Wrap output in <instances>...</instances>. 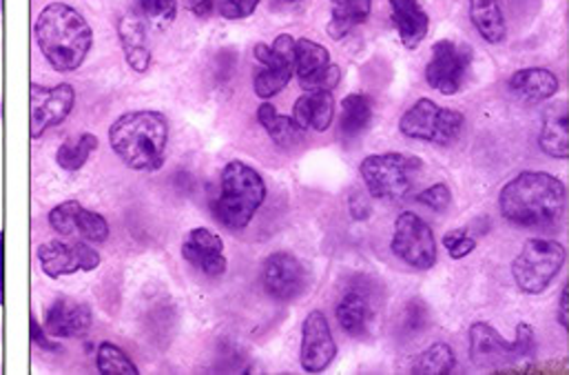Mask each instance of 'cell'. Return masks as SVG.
I'll return each mask as SVG.
<instances>
[{"label": "cell", "instance_id": "cell-1", "mask_svg": "<svg viewBox=\"0 0 569 375\" xmlns=\"http://www.w3.org/2000/svg\"><path fill=\"white\" fill-rule=\"evenodd\" d=\"M499 209L517 227L550 229L566 216L568 189L552 174L523 171L501 189Z\"/></svg>", "mask_w": 569, "mask_h": 375}, {"label": "cell", "instance_id": "cell-2", "mask_svg": "<svg viewBox=\"0 0 569 375\" xmlns=\"http://www.w3.org/2000/svg\"><path fill=\"white\" fill-rule=\"evenodd\" d=\"M33 31L44 60L60 73L76 71L93 45L89 22L78 9L64 2L47 4L40 11Z\"/></svg>", "mask_w": 569, "mask_h": 375}, {"label": "cell", "instance_id": "cell-3", "mask_svg": "<svg viewBox=\"0 0 569 375\" xmlns=\"http://www.w3.org/2000/svg\"><path fill=\"white\" fill-rule=\"evenodd\" d=\"M116 156L133 171H158L164 165L169 142V120L160 111H129L109 129Z\"/></svg>", "mask_w": 569, "mask_h": 375}, {"label": "cell", "instance_id": "cell-4", "mask_svg": "<svg viewBox=\"0 0 569 375\" xmlns=\"http://www.w3.org/2000/svg\"><path fill=\"white\" fill-rule=\"evenodd\" d=\"M267 200L264 178L247 162L231 160L220 176V191L211 207L216 218L231 231L249 227L258 209Z\"/></svg>", "mask_w": 569, "mask_h": 375}, {"label": "cell", "instance_id": "cell-5", "mask_svg": "<svg viewBox=\"0 0 569 375\" xmlns=\"http://www.w3.org/2000/svg\"><path fill=\"white\" fill-rule=\"evenodd\" d=\"M537 341L535 329L526 323L517 327L515 343H508L488 323H475L470 327V361L483 372H497L517 367L523 361H535Z\"/></svg>", "mask_w": 569, "mask_h": 375}, {"label": "cell", "instance_id": "cell-6", "mask_svg": "<svg viewBox=\"0 0 569 375\" xmlns=\"http://www.w3.org/2000/svg\"><path fill=\"white\" fill-rule=\"evenodd\" d=\"M359 171L372 198L401 200L412 191L417 176L423 171V162L417 156L397 151L375 154L361 162Z\"/></svg>", "mask_w": 569, "mask_h": 375}, {"label": "cell", "instance_id": "cell-7", "mask_svg": "<svg viewBox=\"0 0 569 375\" xmlns=\"http://www.w3.org/2000/svg\"><path fill=\"white\" fill-rule=\"evenodd\" d=\"M566 247L557 240L532 238L512 263V278L528 296L543 294L566 265Z\"/></svg>", "mask_w": 569, "mask_h": 375}, {"label": "cell", "instance_id": "cell-8", "mask_svg": "<svg viewBox=\"0 0 569 375\" xmlns=\"http://www.w3.org/2000/svg\"><path fill=\"white\" fill-rule=\"evenodd\" d=\"M466 118L461 111L443 109L430 98L417 100L399 120V129L410 140H423L432 145H450L459 138Z\"/></svg>", "mask_w": 569, "mask_h": 375}, {"label": "cell", "instance_id": "cell-9", "mask_svg": "<svg viewBox=\"0 0 569 375\" xmlns=\"http://www.w3.org/2000/svg\"><path fill=\"white\" fill-rule=\"evenodd\" d=\"M475 53L468 42L457 40H437L432 45V58L426 65V80L432 89H437L443 96H455L472 67Z\"/></svg>", "mask_w": 569, "mask_h": 375}, {"label": "cell", "instance_id": "cell-10", "mask_svg": "<svg viewBox=\"0 0 569 375\" xmlns=\"http://www.w3.org/2000/svg\"><path fill=\"white\" fill-rule=\"evenodd\" d=\"M390 249L403 265L417 272H428L437 263L435 234L428 223L412 211H406L397 218Z\"/></svg>", "mask_w": 569, "mask_h": 375}, {"label": "cell", "instance_id": "cell-11", "mask_svg": "<svg viewBox=\"0 0 569 375\" xmlns=\"http://www.w3.org/2000/svg\"><path fill=\"white\" fill-rule=\"evenodd\" d=\"M38 263L44 276L62 278L78 272H93L100 267V254L82 240H51L38 247Z\"/></svg>", "mask_w": 569, "mask_h": 375}, {"label": "cell", "instance_id": "cell-12", "mask_svg": "<svg viewBox=\"0 0 569 375\" xmlns=\"http://www.w3.org/2000/svg\"><path fill=\"white\" fill-rule=\"evenodd\" d=\"M264 292L278 303H292L303 296L308 287V272L301 260L288 251H276L262 267Z\"/></svg>", "mask_w": 569, "mask_h": 375}, {"label": "cell", "instance_id": "cell-13", "mask_svg": "<svg viewBox=\"0 0 569 375\" xmlns=\"http://www.w3.org/2000/svg\"><path fill=\"white\" fill-rule=\"evenodd\" d=\"M76 105V91L62 82L56 87L31 85V138L38 140L51 127H58Z\"/></svg>", "mask_w": 569, "mask_h": 375}, {"label": "cell", "instance_id": "cell-14", "mask_svg": "<svg viewBox=\"0 0 569 375\" xmlns=\"http://www.w3.org/2000/svg\"><path fill=\"white\" fill-rule=\"evenodd\" d=\"M337 356V343L332 338L330 325L321 312H310L301 327L299 363L308 374L326 372Z\"/></svg>", "mask_w": 569, "mask_h": 375}, {"label": "cell", "instance_id": "cell-15", "mask_svg": "<svg viewBox=\"0 0 569 375\" xmlns=\"http://www.w3.org/2000/svg\"><path fill=\"white\" fill-rule=\"evenodd\" d=\"M49 225L67 238H82L89 243H104L109 238V223L100 214L84 209L78 200H67L53 207L49 211Z\"/></svg>", "mask_w": 569, "mask_h": 375}, {"label": "cell", "instance_id": "cell-16", "mask_svg": "<svg viewBox=\"0 0 569 375\" xmlns=\"http://www.w3.org/2000/svg\"><path fill=\"white\" fill-rule=\"evenodd\" d=\"M182 256L189 265H193L196 269H200L211 278L224 276L229 267L222 238L207 227H198L189 231V236L182 243Z\"/></svg>", "mask_w": 569, "mask_h": 375}, {"label": "cell", "instance_id": "cell-17", "mask_svg": "<svg viewBox=\"0 0 569 375\" xmlns=\"http://www.w3.org/2000/svg\"><path fill=\"white\" fill-rule=\"evenodd\" d=\"M93 323L91 309L73 298H56L44 312V332L49 338H82Z\"/></svg>", "mask_w": 569, "mask_h": 375}, {"label": "cell", "instance_id": "cell-18", "mask_svg": "<svg viewBox=\"0 0 569 375\" xmlns=\"http://www.w3.org/2000/svg\"><path fill=\"white\" fill-rule=\"evenodd\" d=\"M392 11V24L406 49H417L430 29L428 11L421 0H388Z\"/></svg>", "mask_w": 569, "mask_h": 375}, {"label": "cell", "instance_id": "cell-19", "mask_svg": "<svg viewBox=\"0 0 569 375\" xmlns=\"http://www.w3.org/2000/svg\"><path fill=\"white\" fill-rule=\"evenodd\" d=\"M118 36L129 67L138 73H144L151 65V49L147 42V24L142 16L138 11L124 13L118 22Z\"/></svg>", "mask_w": 569, "mask_h": 375}, {"label": "cell", "instance_id": "cell-20", "mask_svg": "<svg viewBox=\"0 0 569 375\" xmlns=\"http://www.w3.org/2000/svg\"><path fill=\"white\" fill-rule=\"evenodd\" d=\"M292 120L301 129L328 131L335 120L332 91H303L292 107Z\"/></svg>", "mask_w": 569, "mask_h": 375}, {"label": "cell", "instance_id": "cell-21", "mask_svg": "<svg viewBox=\"0 0 569 375\" xmlns=\"http://www.w3.org/2000/svg\"><path fill=\"white\" fill-rule=\"evenodd\" d=\"M510 89L526 102H546L559 91V78L546 67H528L510 78Z\"/></svg>", "mask_w": 569, "mask_h": 375}, {"label": "cell", "instance_id": "cell-22", "mask_svg": "<svg viewBox=\"0 0 569 375\" xmlns=\"http://www.w3.org/2000/svg\"><path fill=\"white\" fill-rule=\"evenodd\" d=\"M541 149L552 158H568L569 131H568V102L559 100L543 114V127L539 136Z\"/></svg>", "mask_w": 569, "mask_h": 375}, {"label": "cell", "instance_id": "cell-23", "mask_svg": "<svg viewBox=\"0 0 569 375\" xmlns=\"http://www.w3.org/2000/svg\"><path fill=\"white\" fill-rule=\"evenodd\" d=\"M337 320L341 329L352 336L361 338L370 332V305L361 292H348L335 307Z\"/></svg>", "mask_w": 569, "mask_h": 375}, {"label": "cell", "instance_id": "cell-24", "mask_svg": "<svg viewBox=\"0 0 569 375\" xmlns=\"http://www.w3.org/2000/svg\"><path fill=\"white\" fill-rule=\"evenodd\" d=\"M330 65V53L323 45L308 40V38H299L295 40V60H292V69L299 78V87L303 89L312 78H317L326 67Z\"/></svg>", "mask_w": 569, "mask_h": 375}, {"label": "cell", "instance_id": "cell-25", "mask_svg": "<svg viewBox=\"0 0 569 375\" xmlns=\"http://www.w3.org/2000/svg\"><path fill=\"white\" fill-rule=\"evenodd\" d=\"M470 20L483 40L497 45L508 36V24L499 0H470Z\"/></svg>", "mask_w": 569, "mask_h": 375}, {"label": "cell", "instance_id": "cell-26", "mask_svg": "<svg viewBox=\"0 0 569 375\" xmlns=\"http://www.w3.org/2000/svg\"><path fill=\"white\" fill-rule=\"evenodd\" d=\"M372 0H330L332 18L328 22V33L335 40H341L357 24H363L370 16Z\"/></svg>", "mask_w": 569, "mask_h": 375}, {"label": "cell", "instance_id": "cell-27", "mask_svg": "<svg viewBox=\"0 0 569 375\" xmlns=\"http://www.w3.org/2000/svg\"><path fill=\"white\" fill-rule=\"evenodd\" d=\"M339 131L343 138L361 136L372 120V100L366 93H350L341 100Z\"/></svg>", "mask_w": 569, "mask_h": 375}, {"label": "cell", "instance_id": "cell-28", "mask_svg": "<svg viewBox=\"0 0 569 375\" xmlns=\"http://www.w3.org/2000/svg\"><path fill=\"white\" fill-rule=\"evenodd\" d=\"M258 120L267 129V134L273 138V142H278L280 147H290L299 142V138L303 136V129L292 118L278 114V109L271 102L260 105Z\"/></svg>", "mask_w": 569, "mask_h": 375}, {"label": "cell", "instance_id": "cell-29", "mask_svg": "<svg viewBox=\"0 0 569 375\" xmlns=\"http://www.w3.org/2000/svg\"><path fill=\"white\" fill-rule=\"evenodd\" d=\"M96 149H98V136L82 134L73 140H64L58 147L56 162L64 171H78L89 162V158L96 154Z\"/></svg>", "mask_w": 569, "mask_h": 375}, {"label": "cell", "instance_id": "cell-30", "mask_svg": "<svg viewBox=\"0 0 569 375\" xmlns=\"http://www.w3.org/2000/svg\"><path fill=\"white\" fill-rule=\"evenodd\" d=\"M455 352L443 345V343H437L432 345L430 349H426L417 363L412 365V374H426V375H441L450 374L455 369Z\"/></svg>", "mask_w": 569, "mask_h": 375}, {"label": "cell", "instance_id": "cell-31", "mask_svg": "<svg viewBox=\"0 0 569 375\" xmlns=\"http://www.w3.org/2000/svg\"><path fill=\"white\" fill-rule=\"evenodd\" d=\"M295 69L290 65H282V67H264L256 80H253V87H256V93L264 100L278 96L286 85L290 82Z\"/></svg>", "mask_w": 569, "mask_h": 375}, {"label": "cell", "instance_id": "cell-32", "mask_svg": "<svg viewBox=\"0 0 569 375\" xmlns=\"http://www.w3.org/2000/svg\"><path fill=\"white\" fill-rule=\"evenodd\" d=\"M96 367H98V372H100V374H138V367L129 361V356H127L122 349H118L116 345H109V343L100 345L98 356H96Z\"/></svg>", "mask_w": 569, "mask_h": 375}, {"label": "cell", "instance_id": "cell-33", "mask_svg": "<svg viewBox=\"0 0 569 375\" xmlns=\"http://www.w3.org/2000/svg\"><path fill=\"white\" fill-rule=\"evenodd\" d=\"M136 11L153 24H171L178 16L176 0H133Z\"/></svg>", "mask_w": 569, "mask_h": 375}, {"label": "cell", "instance_id": "cell-34", "mask_svg": "<svg viewBox=\"0 0 569 375\" xmlns=\"http://www.w3.org/2000/svg\"><path fill=\"white\" fill-rule=\"evenodd\" d=\"M443 245L450 254V258L455 260H461L466 256H470L475 249H477V240L468 236L466 229H452L443 236Z\"/></svg>", "mask_w": 569, "mask_h": 375}, {"label": "cell", "instance_id": "cell-35", "mask_svg": "<svg viewBox=\"0 0 569 375\" xmlns=\"http://www.w3.org/2000/svg\"><path fill=\"white\" fill-rule=\"evenodd\" d=\"M428 320H430V312H428V305L419 298L410 300L406 305V314H403V329L408 334H419L428 327Z\"/></svg>", "mask_w": 569, "mask_h": 375}, {"label": "cell", "instance_id": "cell-36", "mask_svg": "<svg viewBox=\"0 0 569 375\" xmlns=\"http://www.w3.org/2000/svg\"><path fill=\"white\" fill-rule=\"evenodd\" d=\"M417 200L421 205H426L428 209H432V211H443L452 203V191H450V187L446 182H437V185L428 187L426 191H421Z\"/></svg>", "mask_w": 569, "mask_h": 375}, {"label": "cell", "instance_id": "cell-37", "mask_svg": "<svg viewBox=\"0 0 569 375\" xmlns=\"http://www.w3.org/2000/svg\"><path fill=\"white\" fill-rule=\"evenodd\" d=\"M260 0H222V16L227 20H242V18H249L256 9H258Z\"/></svg>", "mask_w": 569, "mask_h": 375}, {"label": "cell", "instance_id": "cell-38", "mask_svg": "<svg viewBox=\"0 0 569 375\" xmlns=\"http://www.w3.org/2000/svg\"><path fill=\"white\" fill-rule=\"evenodd\" d=\"M31 338H33V343H36L40 349H44V352H58L53 338L49 341V334L36 323V318H31Z\"/></svg>", "mask_w": 569, "mask_h": 375}, {"label": "cell", "instance_id": "cell-39", "mask_svg": "<svg viewBox=\"0 0 569 375\" xmlns=\"http://www.w3.org/2000/svg\"><path fill=\"white\" fill-rule=\"evenodd\" d=\"M350 214H352V218H357V220H366V218L370 216L368 200H366V196H361L359 191H355V194L350 196Z\"/></svg>", "mask_w": 569, "mask_h": 375}, {"label": "cell", "instance_id": "cell-40", "mask_svg": "<svg viewBox=\"0 0 569 375\" xmlns=\"http://www.w3.org/2000/svg\"><path fill=\"white\" fill-rule=\"evenodd\" d=\"M559 325L563 327V329H568L569 327V289L568 287H563V292H561V298H559Z\"/></svg>", "mask_w": 569, "mask_h": 375}, {"label": "cell", "instance_id": "cell-41", "mask_svg": "<svg viewBox=\"0 0 569 375\" xmlns=\"http://www.w3.org/2000/svg\"><path fill=\"white\" fill-rule=\"evenodd\" d=\"M191 2V11L200 18H207L213 13V7H216V0H189Z\"/></svg>", "mask_w": 569, "mask_h": 375}, {"label": "cell", "instance_id": "cell-42", "mask_svg": "<svg viewBox=\"0 0 569 375\" xmlns=\"http://www.w3.org/2000/svg\"><path fill=\"white\" fill-rule=\"evenodd\" d=\"M303 0H276V7H282V9H288V7H297V4H301Z\"/></svg>", "mask_w": 569, "mask_h": 375}, {"label": "cell", "instance_id": "cell-43", "mask_svg": "<svg viewBox=\"0 0 569 375\" xmlns=\"http://www.w3.org/2000/svg\"><path fill=\"white\" fill-rule=\"evenodd\" d=\"M0 305H2V231H0Z\"/></svg>", "mask_w": 569, "mask_h": 375}]
</instances>
